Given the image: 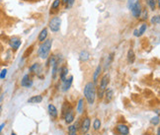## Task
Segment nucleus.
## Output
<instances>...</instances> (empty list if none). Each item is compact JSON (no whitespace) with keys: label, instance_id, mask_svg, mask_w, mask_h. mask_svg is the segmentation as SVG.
<instances>
[{"label":"nucleus","instance_id":"obj_1","mask_svg":"<svg viewBox=\"0 0 160 135\" xmlns=\"http://www.w3.org/2000/svg\"><path fill=\"white\" fill-rule=\"evenodd\" d=\"M96 91H97L96 84L93 83V82H88V83H86V85L84 86L83 94H84V98H85L88 104H93L95 103Z\"/></svg>","mask_w":160,"mask_h":135},{"label":"nucleus","instance_id":"obj_2","mask_svg":"<svg viewBox=\"0 0 160 135\" xmlns=\"http://www.w3.org/2000/svg\"><path fill=\"white\" fill-rule=\"evenodd\" d=\"M51 46H52V38H47L46 41L40 45L38 49V55L40 56V58L47 59L50 56Z\"/></svg>","mask_w":160,"mask_h":135},{"label":"nucleus","instance_id":"obj_3","mask_svg":"<svg viewBox=\"0 0 160 135\" xmlns=\"http://www.w3.org/2000/svg\"><path fill=\"white\" fill-rule=\"evenodd\" d=\"M90 126H91V119L89 116H85L81 119V123H80V127H79V133L80 134H86L88 131L90 130Z\"/></svg>","mask_w":160,"mask_h":135},{"label":"nucleus","instance_id":"obj_4","mask_svg":"<svg viewBox=\"0 0 160 135\" xmlns=\"http://www.w3.org/2000/svg\"><path fill=\"white\" fill-rule=\"evenodd\" d=\"M61 19L59 17H52L48 22V28L52 33H57L60 30Z\"/></svg>","mask_w":160,"mask_h":135},{"label":"nucleus","instance_id":"obj_5","mask_svg":"<svg viewBox=\"0 0 160 135\" xmlns=\"http://www.w3.org/2000/svg\"><path fill=\"white\" fill-rule=\"evenodd\" d=\"M131 14H132L133 18L139 19L141 11H142V5H141V2L139 1V0H137V1L133 4V6L131 9Z\"/></svg>","mask_w":160,"mask_h":135},{"label":"nucleus","instance_id":"obj_6","mask_svg":"<svg viewBox=\"0 0 160 135\" xmlns=\"http://www.w3.org/2000/svg\"><path fill=\"white\" fill-rule=\"evenodd\" d=\"M21 45H22V40L19 37H12L9 38V46H10L13 51H16L19 49Z\"/></svg>","mask_w":160,"mask_h":135},{"label":"nucleus","instance_id":"obj_7","mask_svg":"<svg viewBox=\"0 0 160 135\" xmlns=\"http://www.w3.org/2000/svg\"><path fill=\"white\" fill-rule=\"evenodd\" d=\"M115 132L118 135H128L130 134V128H128V126L127 124L120 123L116 126Z\"/></svg>","mask_w":160,"mask_h":135},{"label":"nucleus","instance_id":"obj_8","mask_svg":"<svg viewBox=\"0 0 160 135\" xmlns=\"http://www.w3.org/2000/svg\"><path fill=\"white\" fill-rule=\"evenodd\" d=\"M64 119V121L67 124H71L74 121V119H75V111H74V110H73V108H70V110L68 111H66L65 114H64V115L62 116Z\"/></svg>","mask_w":160,"mask_h":135},{"label":"nucleus","instance_id":"obj_9","mask_svg":"<svg viewBox=\"0 0 160 135\" xmlns=\"http://www.w3.org/2000/svg\"><path fill=\"white\" fill-rule=\"evenodd\" d=\"M20 84L22 87H24V88H31V87L33 86L34 82L32 80V78H31L30 74H25L23 78H22Z\"/></svg>","mask_w":160,"mask_h":135},{"label":"nucleus","instance_id":"obj_10","mask_svg":"<svg viewBox=\"0 0 160 135\" xmlns=\"http://www.w3.org/2000/svg\"><path fill=\"white\" fill-rule=\"evenodd\" d=\"M72 82H73V76H69L67 77L66 79L61 82L62 85H61V91H63V92H66V91H68L70 89L71 85H72Z\"/></svg>","mask_w":160,"mask_h":135},{"label":"nucleus","instance_id":"obj_11","mask_svg":"<svg viewBox=\"0 0 160 135\" xmlns=\"http://www.w3.org/2000/svg\"><path fill=\"white\" fill-rule=\"evenodd\" d=\"M109 82H110V75L107 73V74H105V75L101 78L99 89L102 90V91H105L107 89V87H108V85H109Z\"/></svg>","mask_w":160,"mask_h":135},{"label":"nucleus","instance_id":"obj_12","mask_svg":"<svg viewBox=\"0 0 160 135\" xmlns=\"http://www.w3.org/2000/svg\"><path fill=\"white\" fill-rule=\"evenodd\" d=\"M48 114H50L51 117L53 120H55L57 119V116H59V112H57L56 107L55 106V104H48Z\"/></svg>","mask_w":160,"mask_h":135},{"label":"nucleus","instance_id":"obj_13","mask_svg":"<svg viewBox=\"0 0 160 135\" xmlns=\"http://www.w3.org/2000/svg\"><path fill=\"white\" fill-rule=\"evenodd\" d=\"M59 77H60V81L63 82L66 78L68 76V68L66 66H61L60 68H59Z\"/></svg>","mask_w":160,"mask_h":135},{"label":"nucleus","instance_id":"obj_14","mask_svg":"<svg viewBox=\"0 0 160 135\" xmlns=\"http://www.w3.org/2000/svg\"><path fill=\"white\" fill-rule=\"evenodd\" d=\"M104 98L107 104L110 103L114 98V91L112 89H106L104 93Z\"/></svg>","mask_w":160,"mask_h":135},{"label":"nucleus","instance_id":"obj_15","mask_svg":"<svg viewBox=\"0 0 160 135\" xmlns=\"http://www.w3.org/2000/svg\"><path fill=\"white\" fill-rule=\"evenodd\" d=\"M48 28H44V29H43L42 31H41V33L39 34V37H38V41L40 42H44V41L47 40L48 38Z\"/></svg>","mask_w":160,"mask_h":135},{"label":"nucleus","instance_id":"obj_16","mask_svg":"<svg viewBox=\"0 0 160 135\" xmlns=\"http://www.w3.org/2000/svg\"><path fill=\"white\" fill-rule=\"evenodd\" d=\"M84 110H85V104H84V99H79L77 106H76V111L79 115L83 114Z\"/></svg>","mask_w":160,"mask_h":135},{"label":"nucleus","instance_id":"obj_17","mask_svg":"<svg viewBox=\"0 0 160 135\" xmlns=\"http://www.w3.org/2000/svg\"><path fill=\"white\" fill-rule=\"evenodd\" d=\"M40 70H41V64L38 63V62L33 63L29 67V71L32 73V74H38L40 72Z\"/></svg>","mask_w":160,"mask_h":135},{"label":"nucleus","instance_id":"obj_18","mask_svg":"<svg viewBox=\"0 0 160 135\" xmlns=\"http://www.w3.org/2000/svg\"><path fill=\"white\" fill-rule=\"evenodd\" d=\"M43 102V97L41 95H36L28 99V103L29 104H39Z\"/></svg>","mask_w":160,"mask_h":135},{"label":"nucleus","instance_id":"obj_19","mask_svg":"<svg viewBox=\"0 0 160 135\" xmlns=\"http://www.w3.org/2000/svg\"><path fill=\"white\" fill-rule=\"evenodd\" d=\"M101 71H102V66L101 65H98V66L96 67L94 73H93V83H97L98 81V78H99L100 74H101Z\"/></svg>","mask_w":160,"mask_h":135},{"label":"nucleus","instance_id":"obj_20","mask_svg":"<svg viewBox=\"0 0 160 135\" xmlns=\"http://www.w3.org/2000/svg\"><path fill=\"white\" fill-rule=\"evenodd\" d=\"M89 58H90V53H89L87 50H82L79 53V59L81 60L82 62H86L87 60H89Z\"/></svg>","mask_w":160,"mask_h":135},{"label":"nucleus","instance_id":"obj_21","mask_svg":"<svg viewBox=\"0 0 160 135\" xmlns=\"http://www.w3.org/2000/svg\"><path fill=\"white\" fill-rule=\"evenodd\" d=\"M127 58H128V62L130 64H132L135 62V51L132 49H128V55H127Z\"/></svg>","mask_w":160,"mask_h":135},{"label":"nucleus","instance_id":"obj_22","mask_svg":"<svg viewBox=\"0 0 160 135\" xmlns=\"http://www.w3.org/2000/svg\"><path fill=\"white\" fill-rule=\"evenodd\" d=\"M147 6L150 8L151 11H155L157 9V5H156V0H145Z\"/></svg>","mask_w":160,"mask_h":135},{"label":"nucleus","instance_id":"obj_23","mask_svg":"<svg viewBox=\"0 0 160 135\" xmlns=\"http://www.w3.org/2000/svg\"><path fill=\"white\" fill-rule=\"evenodd\" d=\"M148 19V10L146 8H142V11H141V14L139 17V20L140 21H146Z\"/></svg>","mask_w":160,"mask_h":135},{"label":"nucleus","instance_id":"obj_24","mask_svg":"<svg viewBox=\"0 0 160 135\" xmlns=\"http://www.w3.org/2000/svg\"><path fill=\"white\" fill-rule=\"evenodd\" d=\"M101 125H102L101 120L99 119H95L94 121H93V129H94L95 131H98V130H100Z\"/></svg>","mask_w":160,"mask_h":135},{"label":"nucleus","instance_id":"obj_25","mask_svg":"<svg viewBox=\"0 0 160 135\" xmlns=\"http://www.w3.org/2000/svg\"><path fill=\"white\" fill-rule=\"evenodd\" d=\"M68 135H78V130L74 127V125L70 124L68 126Z\"/></svg>","mask_w":160,"mask_h":135},{"label":"nucleus","instance_id":"obj_26","mask_svg":"<svg viewBox=\"0 0 160 135\" xmlns=\"http://www.w3.org/2000/svg\"><path fill=\"white\" fill-rule=\"evenodd\" d=\"M147 30V24H141V26L139 27V29H137V31H139V37H141L142 35H143L145 33V31Z\"/></svg>","mask_w":160,"mask_h":135},{"label":"nucleus","instance_id":"obj_27","mask_svg":"<svg viewBox=\"0 0 160 135\" xmlns=\"http://www.w3.org/2000/svg\"><path fill=\"white\" fill-rule=\"evenodd\" d=\"M60 0H55V1L52 2V4H51V11L52 10H55V11H56V10H59V8L60 7Z\"/></svg>","mask_w":160,"mask_h":135},{"label":"nucleus","instance_id":"obj_28","mask_svg":"<svg viewBox=\"0 0 160 135\" xmlns=\"http://www.w3.org/2000/svg\"><path fill=\"white\" fill-rule=\"evenodd\" d=\"M150 22L152 25H159L160 23V16L159 15H154L152 16V18L150 19Z\"/></svg>","mask_w":160,"mask_h":135},{"label":"nucleus","instance_id":"obj_29","mask_svg":"<svg viewBox=\"0 0 160 135\" xmlns=\"http://www.w3.org/2000/svg\"><path fill=\"white\" fill-rule=\"evenodd\" d=\"M113 58H114V53H111V54L108 56V58H107V61H106V63H105V68H107V67L110 66L111 62L113 61Z\"/></svg>","mask_w":160,"mask_h":135},{"label":"nucleus","instance_id":"obj_30","mask_svg":"<svg viewBox=\"0 0 160 135\" xmlns=\"http://www.w3.org/2000/svg\"><path fill=\"white\" fill-rule=\"evenodd\" d=\"M159 122H160L159 115H156V116L152 117V119H151V120H150V123L152 124V125H154V126H155V125H158Z\"/></svg>","mask_w":160,"mask_h":135},{"label":"nucleus","instance_id":"obj_31","mask_svg":"<svg viewBox=\"0 0 160 135\" xmlns=\"http://www.w3.org/2000/svg\"><path fill=\"white\" fill-rule=\"evenodd\" d=\"M6 75H7V69H3V70L1 71V73H0V79L1 80L5 79Z\"/></svg>","mask_w":160,"mask_h":135},{"label":"nucleus","instance_id":"obj_32","mask_svg":"<svg viewBox=\"0 0 160 135\" xmlns=\"http://www.w3.org/2000/svg\"><path fill=\"white\" fill-rule=\"evenodd\" d=\"M136 1H137V0H128V9L131 10L132 8V6H133V4H135Z\"/></svg>","mask_w":160,"mask_h":135},{"label":"nucleus","instance_id":"obj_33","mask_svg":"<svg viewBox=\"0 0 160 135\" xmlns=\"http://www.w3.org/2000/svg\"><path fill=\"white\" fill-rule=\"evenodd\" d=\"M75 2V0H68L67 4H66V9H68V8H71L73 6V4Z\"/></svg>","mask_w":160,"mask_h":135},{"label":"nucleus","instance_id":"obj_34","mask_svg":"<svg viewBox=\"0 0 160 135\" xmlns=\"http://www.w3.org/2000/svg\"><path fill=\"white\" fill-rule=\"evenodd\" d=\"M80 123H81V119H78L76 120V122H75L73 125H74V127L76 128L77 130H79V127H80Z\"/></svg>","mask_w":160,"mask_h":135},{"label":"nucleus","instance_id":"obj_35","mask_svg":"<svg viewBox=\"0 0 160 135\" xmlns=\"http://www.w3.org/2000/svg\"><path fill=\"white\" fill-rule=\"evenodd\" d=\"M133 36L136 37V38H139V31H137V29H135V31H133Z\"/></svg>","mask_w":160,"mask_h":135},{"label":"nucleus","instance_id":"obj_36","mask_svg":"<svg viewBox=\"0 0 160 135\" xmlns=\"http://www.w3.org/2000/svg\"><path fill=\"white\" fill-rule=\"evenodd\" d=\"M4 126H5V123H2V124H0V133H1V131H2V130H3Z\"/></svg>","mask_w":160,"mask_h":135},{"label":"nucleus","instance_id":"obj_37","mask_svg":"<svg viewBox=\"0 0 160 135\" xmlns=\"http://www.w3.org/2000/svg\"><path fill=\"white\" fill-rule=\"evenodd\" d=\"M60 2L63 4V5H66V4H67V2H68V0H60Z\"/></svg>","mask_w":160,"mask_h":135},{"label":"nucleus","instance_id":"obj_38","mask_svg":"<svg viewBox=\"0 0 160 135\" xmlns=\"http://www.w3.org/2000/svg\"><path fill=\"white\" fill-rule=\"evenodd\" d=\"M11 135H17V134H16L15 132H12V133H11Z\"/></svg>","mask_w":160,"mask_h":135},{"label":"nucleus","instance_id":"obj_39","mask_svg":"<svg viewBox=\"0 0 160 135\" xmlns=\"http://www.w3.org/2000/svg\"><path fill=\"white\" fill-rule=\"evenodd\" d=\"M1 111H2V107L0 106V112H1Z\"/></svg>","mask_w":160,"mask_h":135},{"label":"nucleus","instance_id":"obj_40","mask_svg":"<svg viewBox=\"0 0 160 135\" xmlns=\"http://www.w3.org/2000/svg\"><path fill=\"white\" fill-rule=\"evenodd\" d=\"M84 135H91V134H88V133H86V134H84Z\"/></svg>","mask_w":160,"mask_h":135},{"label":"nucleus","instance_id":"obj_41","mask_svg":"<svg viewBox=\"0 0 160 135\" xmlns=\"http://www.w3.org/2000/svg\"><path fill=\"white\" fill-rule=\"evenodd\" d=\"M0 94H1V88H0Z\"/></svg>","mask_w":160,"mask_h":135}]
</instances>
